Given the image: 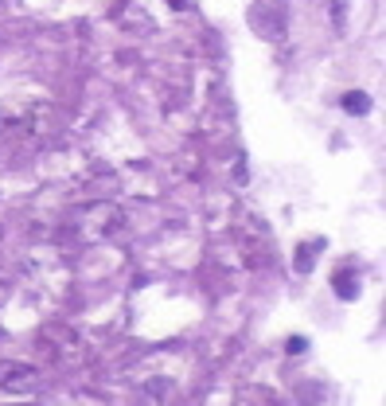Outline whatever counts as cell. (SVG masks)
I'll use <instances>...</instances> for the list:
<instances>
[{"mask_svg": "<svg viewBox=\"0 0 386 406\" xmlns=\"http://www.w3.org/2000/svg\"><path fill=\"white\" fill-rule=\"evenodd\" d=\"M344 106H347V114H367V109H371V98H367V94H359V90H351V94H347L344 98Z\"/></svg>", "mask_w": 386, "mask_h": 406, "instance_id": "3957f363", "label": "cell"}, {"mask_svg": "<svg viewBox=\"0 0 386 406\" xmlns=\"http://www.w3.org/2000/svg\"><path fill=\"white\" fill-rule=\"evenodd\" d=\"M332 286H336V293H344V301H351L359 293V281H355V274H351V270H339L336 278H332Z\"/></svg>", "mask_w": 386, "mask_h": 406, "instance_id": "7a4b0ae2", "label": "cell"}, {"mask_svg": "<svg viewBox=\"0 0 386 406\" xmlns=\"http://www.w3.org/2000/svg\"><path fill=\"white\" fill-rule=\"evenodd\" d=\"M35 383H40V371L28 367V364H4L0 367V387L12 391V395H28Z\"/></svg>", "mask_w": 386, "mask_h": 406, "instance_id": "6da1fadb", "label": "cell"}, {"mask_svg": "<svg viewBox=\"0 0 386 406\" xmlns=\"http://www.w3.org/2000/svg\"><path fill=\"white\" fill-rule=\"evenodd\" d=\"M168 4H172V8H176V12H179V8H188L191 0H168Z\"/></svg>", "mask_w": 386, "mask_h": 406, "instance_id": "277c9868", "label": "cell"}]
</instances>
